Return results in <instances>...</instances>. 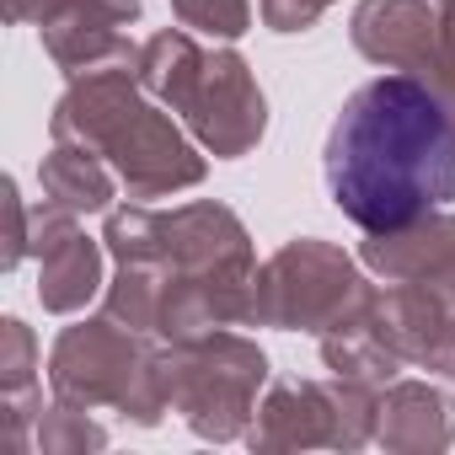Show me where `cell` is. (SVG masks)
<instances>
[{
    "instance_id": "cell-1",
    "label": "cell",
    "mask_w": 455,
    "mask_h": 455,
    "mask_svg": "<svg viewBox=\"0 0 455 455\" xmlns=\"http://www.w3.org/2000/svg\"><path fill=\"white\" fill-rule=\"evenodd\" d=\"M322 177L359 231H407L455 204V113L418 76H375L338 108Z\"/></svg>"
}]
</instances>
